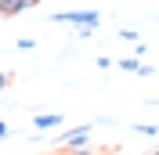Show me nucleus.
Listing matches in <instances>:
<instances>
[{"label":"nucleus","mask_w":159,"mask_h":155,"mask_svg":"<svg viewBox=\"0 0 159 155\" xmlns=\"http://www.w3.org/2000/svg\"><path fill=\"white\" fill-rule=\"evenodd\" d=\"M54 22H65V25H76V33H80L83 40H87L90 33L98 29L101 15H98V11H58V15H54Z\"/></svg>","instance_id":"nucleus-1"},{"label":"nucleus","mask_w":159,"mask_h":155,"mask_svg":"<svg viewBox=\"0 0 159 155\" xmlns=\"http://www.w3.org/2000/svg\"><path fill=\"white\" fill-rule=\"evenodd\" d=\"M40 0H0V11H4V18H11V15H22V11L36 7Z\"/></svg>","instance_id":"nucleus-2"},{"label":"nucleus","mask_w":159,"mask_h":155,"mask_svg":"<svg viewBox=\"0 0 159 155\" xmlns=\"http://www.w3.org/2000/svg\"><path fill=\"white\" fill-rule=\"evenodd\" d=\"M87 137H90V126H76V130H69V134L58 137V148H65V144H87Z\"/></svg>","instance_id":"nucleus-3"},{"label":"nucleus","mask_w":159,"mask_h":155,"mask_svg":"<svg viewBox=\"0 0 159 155\" xmlns=\"http://www.w3.org/2000/svg\"><path fill=\"white\" fill-rule=\"evenodd\" d=\"M33 126H36V130H58L61 116H58V112H40V116L33 119Z\"/></svg>","instance_id":"nucleus-4"},{"label":"nucleus","mask_w":159,"mask_h":155,"mask_svg":"<svg viewBox=\"0 0 159 155\" xmlns=\"http://www.w3.org/2000/svg\"><path fill=\"white\" fill-rule=\"evenodd\" d=\"M116 152V148H87V144H65L61 148V155H109Z\"/></svg>","instance_id":"nucleus-5"},{"label":"nucleus","mask_w":159,"mask_h":155,"mask_svg":"<svg viewBox=\"0 0 159 155\" xmlns=\"http://www.w3.org/2000/svg\"><path fill=\"white\" fill-rule=\"evenodd\" d=\"M119 65L127 69V72H141V65H138V58H123V61H119Z\"/></svg>","instance_id":"nucleus-6"},{"label":"nucleus","mask_w":159,"mask_h":155,"mask_svg":"<svg viewBox=\"0 0 159 155\" xmlns=\"http://www.w3.org/2000/svg\"><path fill=\"white\" fill-rule=\"evenodd\" d=\"M156 155H159V152H156Z\"/></svg>","instance_id":"nucleus-7"}]
</instances>
